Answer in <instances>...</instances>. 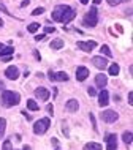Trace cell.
<instances>
[{
    "instance_id": "cell-33",
    "label": "cell",
    "mask_w": 133,
    "mask_h": 150,
    "mask_svg": "<svg viewBox=\"0 0 133 150\" xmlns=\"http://www.w3.org/2000/svg\"><path fill=\"white\" fill-rule=\"evenodd\" d=\"M95 93H97V92H95V88H92V87L89 88V95H90V96H94Z\"/></svg>"
},
{
    "instance_id": "cell-32",
    "label": "cell",
    "mask_w": 133,
    "mask_h": 150,
    "mask_svg": "<svg viewBox=\"0 0 133 150\" xmlns=\"http://www.w3.org/2000/svg\"><path fill=\"white\" fill-rule=\"evenodd\" d=\"M128 103H130V104H133V93H132V92L128 93Z\"/></svg>"
},
{
    "instance_id": "cell-8",
    "label": "cell",
    "mask_w": 133,
    "mask_h": 150,
    "mask_svg": "<svg viewBox=\"0 0 133 150\" xmlns=\"http://www.w3.org/2000/svg\"><path fill=\"white\" fill-rule=\"evenodd\" d=\"M106 150H117V136L116 134H106Z\"/></svg>"
},
{
    "instance_id": "cell-11",
    "label": "cell",
    "mask_w": 133,
    "mask_h": 150,
    "mask_svg": "<svg viewBox=\"0 0 133 150\" xmlns=\"http://www.w3.org/2000/svg\"><path fill=\"white\" fill-rule=\"evenodd\" d=\"M89 78V70L86 67H79V68H76V79L78 81H86Z\"/></svg>"
},
{
    "instance_id": "cell-36",
    "label": "cell",
    "mask_w": 133,
    "mask_h": 150,
    "mask_svg": "<svg viewBox=\"0 0 133 150\" xmlns=\"http://www.w3.org/2000/svg\"><path fill=\"white\" fill-rule=\"evenodd\" d=\"M10 59H11V55H8V57H2L3 62H10Z\"/></svg>"
},
{
    "instance_id": "cell-23",
    "label": "cell",
    "mask_w": 133,
    "mask_h": 150,
    "mask_svg": "<svg viewBox=\"0 0 133 150\" xmlns=\"http://www.w3.org/2000/svg\"><path fill=\"white\" fill-rule=\"evenodd\" d=\"M5 128H6V120L3 119V117H0V137H2L3 133H5Z\"/></svg>"
},
{
    "instance_id": "cell-34",
    "label": "cell",
    "mask_w": 133,
    "mask_h": 150,
    "mask_svg": "<svg viewBox=\"0 0 133 150\" xmlns=\"http://www.w3.org/2000/svg\"><path fill=\"white\" fill-rule=\"evenodd\" d=\"M44 36H46V35H37V36H35V40H37V41H41Z\"/></svg>"
},
{
    "instance_id": "cell-26",
    "label": "cell",
    "mask_w": 133,
    "mask_h": 150,
    "mask_svg": "<svg viewBox=\"0 0 133 150\" xmlns=\"http://www.w3.org/2000/svg\"><path fill=\"white\" fill-rule=\"evenodd\" d=\"M43 13H44V8H41V6L35 8V10L32 11V14H33V16H38V14H43Z\"/></svg>"
},
{
    "instance_id": "cell-28",
    "label": "cell",
    "mask_w": 133,
    "mask_h": 150,
    "mask_svg": "<svg viewBox=\"0 0 133 150\" xmlns=\"http://www.w3.org/2000/svg\"><path fill=\"white\" fill-rule=\"evenodd\" d=\"M120 2H122V0H108V3H110L111 6H117Z\"/></svg>"
},
{
    "instance_id": "cell-39",
    "label": "cell",
    "mask_w": 133,
    "mask_h": 150,
    "mask_svg": "<svg viewBox=\"0 0 133 150\" xmlns=\"http://www.w3.org/2000/svg\"><path fill=\"white\" fill-rule=\"evenodd\" d=\"M94 3H95V5H98V3H102V0H94Z\"/></svg>"
},
{
    "instance_id": "cell-29",
    "label": "cell",
    "mask_w": 133,
    "mask_h": 150,
    "mask_svg": "<svg viewBox=\"0 0 133 150\" xmlns=\"http://www.w3.org/2000/svg\"><path fill=\"white\" fill-rule=\"evenodd\" d=\"M46 111L52 115V112H54V106H52V104H48V106H46Z\"/></svg>"
},
{
    "instance_id": "cell-31",
    "label": "cell",
    "mask_w": 133,
    "mask_h": 150,
    "mask_svg": "<svg viewBox=\"0 0 133 150\" xmlns=\"http://www.w3.org/2000/svg\"><path fill=\"white\" fill-rule=\"evenodd\" d=\"M54 30H55L54 27H46V29H44V32H46V33H52Z\"/></svg>"
},
{
    "instance_id": "cell-21",
    "label": "cell",
    "mask_w": 133,
    "mask_h": 150,
    "mask_svg": "<svg viewBox=\"0 0 133 150\" xmlns=\"http://www.w3.org/2000/svg\"><path fill=\"white\" fill-rule=\"evenodd\" d=\"M122 139H124V142H125V144L130 145V144H132V131H125V133H124V134H122Z\"/></svg>"
},
{
    "instance_id": "cell-42",
    "label": "cell",
    "mask_w": 133,
    "mask_h": 150,
    "mask_svg": "<svg viewBox=\"0 0 133 150\" xmlns=\"http://www.w3.org/2000/svg\"><path fill=\"white\" fill-rule=\"evenodd\" d=\"M122 2H127V0H122Z\"/></svg>"
},
{
    "instance_id": "cell-37",
    "label": "cell",
    "mask_w": 133,
    "mask_h": 150,
    "mask_svg": "<svg viewBox=\"0 0 133 150\" xmlns=\"http://www.w3.org/2000/svg\"><path fill=\"white\" fill-rule=\"evenodd\" d=\"M3 88H5V84H3L2 81H0V90H3Z\"/></svg>"
},
{
    "instance_id": "cell-7",
    "label": "cell",
    "mask_w": 133,
    "mask_h": 150,
    "mask_svg": "<svg viewBox=\"0 0 133 150\" xmlns=\"http://www.w3.org/2000/svg\"><path fill=\"white\" fill-rule=\"evenodd\" d=\"M76 46H78V49H81L84 52H90L97 47V43L95 41H78Z\"/></svg>"
},
{
    "instance_id": "cell-25",
    "label": "cell",
    "mask_w": 133,
    "mask_h": 150,
    "mask_svg": "<svg viewBox=\"0 0 133 150\" xmlns=\"http://www.w3.org/2000/svg\"><path fill=\"white\" fill-rule=\"evenodd\" d=\"M102 52H103V54L105 55H108V57H111V49H110V46H106V44H103V46H102Z\"/></svg>"
},
{
    "instance_id": "cell-20",
    "label": "cell",
    "mask_w": 133,
    "mask_h": 150,
    "mask_svg": "<svg viewBox=\"0 0 133 150\" xmlns=\"http://www.w3.org/2000/svg\"><path fill=\"white\" fill-rule=\"evenodd\" d=\"M84 150H103V149H102V145L97 142H89L84 145Z\"/></svg>"
},
{
    "instance_id": "cell-9",
    "label": "cell",
    "mask_w": 133,
    "mask_h": 150,
    "mask_svg": "<svg viewBox=\"0 0 133 150\" xmlns=\"http://www.w3.org/2000/svg\"><path fill=\"white\" fill-rule=\"evenodd\" d=\"M92 63H94V67H97L98 70H106L108 68V60L105 59V57H102V55H97V57H94L92 59Z\"/></svg>"
},
{
    "instance_id": "cell-22",
    "label": "cell",
    "mask_w": 133,
    "mask_h": 150,
    "mask_svg": "<svg viewBox=\"0 0 133 150\" xmlns=\"http://www.w3.org/2000/svg\"><path fill=\"white\" fill-rule=\"evenodd\" d=\"M27 108H29L30 111H38V103L33 100H29L27 101Z\"/></svg>"
},
{
    "instance_id": "cell-17",
    "label": "cell",
    "mask_w": 133,
    "mask_h": 150,
    "mask_svg": "<svg viewBox=\"0 0 133 150\" xmlns=\"http://www.w3.org/2000/svg\"><path fill=\"white\" fill-rule=\"evenodd\" d=\"M14 49L11 46H3L2 49H0V59L2 57H8V55H13Z\"/></svg>"
},
{
    "instance_id": "cell-15",
    "label": "cell",
    "mask_w": 133,
    "mask_h": 150,
    "mask_svg": "<svg viewBox=\"0 0 133 150\" xmlns=\"http://www.w3.org/2000/svg\"><path fill=\"white\" fill-rule=\"evenodd\" d=\"M106 82H108V78H106V74H97L95 76V84H97V87H105L106 86Z\"/></svg>"
},
{
    "instance_id": "cell-41",
    "label": "cell",
    "mask_w": 133,
    "mask_h": 150,
    "mask_svg": "<svg viewBox=\"0 0 133 150\" xmlns=\"http://www.w3.org/2000/svg\"><path fill=\"white\" fill-rule=\"evenodd\" d=\"M3 25V21H2V19H0V27H2Z\"/></svg>"
},
{
    "instance_id": "cell-2",
    "label": "cell",
    "mask_w": 133,
    "mask_h": 150,
    "mask_svg": "<svg viewBox=\"0 0 133 150\" xmlns=\"http://www.w3.org/2000/svg\"><path fill=\"white\" fill-rule=\"evenodd\" d=\"M97 24H98V10H97V6H92L84 16V25L95 27Z\"/></svg>"
},
{
    "instance_id": "cell-10",
    "label": "cell",
    "mask_w": 133,
    "mask_h": 150,
    "mask_svg": "<svg viewBox=\"0 0 133 150\" xmlns=\"http://www.w3.org/2000/svg\"><path fill=\"white\" fill-rule=\"evenodd\" d=\"M5 76L8 79H11V81H16L19 78V70L16 67H8L5 70Z\"/></svg>"
},
{
    "instance_id": "cell-14",
    "label": "cell",
    "mask_w": 133,
    "mask_h": 150,
    "mask_svg": "<svg viewBox=\"0 0 133 150\" xmlns=\"http://www.w3.org/2000/svg\"><path fill=\"white\" fill-rule=\"evenodd\" d=\"M35 96H37L38 100H43V101H46L48 98H49V92H48L44 87H38L37 90H35Z\"/></svg>"
},
{
    "instance_id": "cell-40",
    "label": "cell",
    "mask_w": 133,
    "mask_h": 150,
    "mask_svg": "<svg viewBox=\"0 0 133 150\" xmlns=\"http://www.w3.org/2000/svg\"><path fill=\"white\" fill-rule=\"evenodd\" d=\"M21 150H30V147H29V145H26V147H24V149H21Z\"/></svg>"
},
{
    "instance_id": "cell-12",
    "label": "cell",
    "mask_w": 133,
    "mask_h": 150,
    "mask_svg": "<svg viewBox=\"0 0 133 150\" xmlns=\"http://www.w3.org/2000/svg\"><path fill=\"white\" fill-rule=\"evenodd\" d=\"M98 104L102 108H105V106H108V104H110V93H108L106 90L100 92V95H98Z\"/></svg>"
},
{
    "instance_id": "cell-30",
    "label": "cell",
    "mask_w": 133,
    "mask_h": 150,
    "mask_svg": "<svg viewBox=\"0 0 133 150\" xmlns=\"http://www.w3.org/2000/svg\"><path fill=\"white\" fill-rule=\"evenodd\" d=\"M0 10H2V11H3V13H6V14H11V13H10V11H8V10H6V6H5V5H3V3H0Z\"/></svg>"
},
{
    "instance_id": "cell-35",
    "label": "cell",
    "mask_w": 133,
    "mask_h": 150,
    "mask_svg": "<svg viewBox=\"0 0 133 150\" xmlns=\"http://www.w3.org/2000/svg\"><path fill=\"white\" fill-rule=\"evenodd\" d=\"M29 3H30V0H24V2L21 3V6H27Z\"/></svg>"
},
{
    "instance_id": "cell-13",
    "label": "cell",
    "mask_w": 133,
    "mask_h": 150,
    "mask_svg": "<svg viewBox=\"0 0 133 150\" xmlns=\"http://www.w3.org/2000/svg\"><path fill=\"white\" fill-rule=\"evenodd\" d=\"M75 18H76V11H75V10H71V8H70V10H68L67 13L62 16V19H60V22H62V24H68L70 21H73Z\"/></svg>"
},
{
    "instance_id": "cell-16",
    "label": "cell",
    "mask_w": 133,
    "mask_h": 150,
    "mask_svg": "<svg viewBox=\"0 0 133 150\" xmlns=\"http://www.w3.org/2000/svg\"><path fill=\"white\" fill-rule=\"evenodd\" d=\"M65 106H67V109L70 112H76V111H78V108H79V104H78V101H76V100H68Z\"/></svg>"
},
{
    "instance_id": "cell-6",
    "label": "cell",
    "mask_w": 133,
    "mask_h": 150,
    "mask_svg": "<svg viewBox=\"0 0 133 150\" xmlns=\"http://www.w3.org/2000/svg\"><path fill=\"white\" fill-rule=\"evenodd\" d=\"M48 78H49V81H59V82H65V81H68V74L65 71H59V73H52L49 70V73H48Z\"/></svg>"
},
{
    "instance_id": "cell-4",
    "label": "cell",
    "mask_w": 133,
    "mask_h": 150,
    "mask_svg": "<svg viewBox=\"0 0 133 150\" xmlns=\"http://www.w3.org/2000/svg\"><path fill=\"white\" fill-rule=\"evenodd\" d=\"M68 10H70V6H68V5H57V6L54 8V11H52V19H54V21H57V22H60L62 16L65 14Z\"/></svg>"
},
{
    "instance_id": "cell-18",
    "label": "cell",
    "mask_w": 133,
    "mask_h": 150,
    "mask_svg": "<svg viewBox=\"0 0 133 150\" xmlns=\"http://www.w3.org/2000/svg\"><path fill=\"white\" fill-rule=\"evenodd\" d=\"M62 47H63V40L57 38L51 41V49H62Z\"/></svg>"
},
{
    "instance_id": "cell-1",
    "label": "cell",
    "mask_w": 133,
    "mask_h": 150,
    "mask_svg": "<svg viewBox=\"0 0 133 150\" xmlns=\"http://www.w3.org/2000/svg\"><path fill=\"white\" fill-rule=\"evenodd\" d=\"M19 101H21V95L18 92L5 90L2 93V104L5 108H13L16 104H19Z\"/></svg>"
},
{
    "instance_id": "cell-3",
    "label": "cell",
    "mask_w": 133,
    "mask_h": 150,
    "mask_svg": "<svg viewBox=\"0 0 133 150\" xmlns=\"http://www.w3.org/2000/svg\"><path fill=\"white\" fill-rule=\"evenodd\" d=\"M49 125H51L49 119H40L37 123L33 125V133L35 134H44V133L48 131V128H49Z\"/></svg>"
},
{
    "instance_id": "cell-19",
    "label": "cell",
    "mask_w": 133,
    "mask_h": 150,
    "mask_svg": "<svg viewBox=\"0 0 133 150\" xmlns=\"http://www.w3.org/2000/svg\"><path fill=\"white\" fill-rule=\"evenodd\" d=\"M108 71H110V74H111V76H117V74H119V71H120V68H119V65H117V63H112L111 67H108Z\"/></svg>"
},
{
    "instance_id": "cell-24",
    "label": "cell",
    "mask_w": 133,
    "mask_h": 150,
    "mask_svg": "<svg viewBox=\"0 0 133 150\" xmlns=\"http://www.w3.org/2000/svg\"><path fill=\"white\" fill-rule=\"evenodd\" d=\"M38 29H40V24H35V22H33V24H30V25L27 27V30H29L30 33H35V32H37Z\"/></svg>"
},
{
    "instance_id": "cell-27",
    "label": "cell",
    "mask_w": 133,
    "mask_h": 150,
    "mask_svg": "<svg viewBox=\"0 0 133 150\" xmlns=\"http://www.w3.org/2000/svg\"><path fill=\"white\" fill-rule=\"evenodd\" d=\"M2 150H11V142L10 141H5V142H3V149Z\"/></svg>"
},
{
    "instance_id": "cell-38",
    "label": "cell",
    "mask_w": 133,
    "mask_h": 150,
    "mask_svg": "<svg viewBox=\"0 0 133 150\" xmlns=\"http://www.w3.org/2000/svg\"><path fill=\"white\" fill-rule=\"evenodd\" d=\"M79 2H81L83 5H87V3H89V0H79Z\"/></svg>"
},
{
    "instance_id": "cell-5",
    "label": "cell",
    "mask_w": 133,
    "mask_h": 150,
    "mask_svg": "<svg viewBox=\"0 0 133 150\" xmlns=\"http://www.w3.org/2000/svg\"><path fill=\"white\" fill-rule=\"evenodd\" d=\"M117 119H119V114H117V112H114V111H111V109L102 112V120H105L106 123H114Z\"/></svg>"
}]
</instances>
